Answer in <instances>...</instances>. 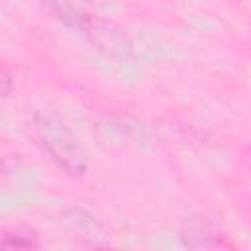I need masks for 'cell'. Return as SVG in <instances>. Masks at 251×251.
<instances>
[{
    "mask_svg": "<svg viewBox=\"0 0 251 251\" xmlns=\"http://www.w3.org/2000/svg\"><path fill=\"white\" fill-rule=\"evenodd\" d=\"M33 124L35 133L59 167L69 175H82L86 169V159L76 135L69 129V126L53 112H37L33 116Z\"/></svg>",
    "mask_w": 251,
    "mask_h": 251,
    "instance_id": "1",
    "label": "cell"
}]
</instances>
